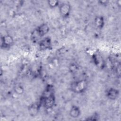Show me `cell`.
Instances as JSON below:
<instances>
[{
	"label": "cell",
	"instance_id": "cell-1",
	"mask_svg": "<svg viewBox=\"0 0 121 121\" xmlns=\"http://www.w3.org/2000/svg\"><path fill=\"white\" fill-rule=\"evenodd\" d=\"M49 26L47 24L43 23L38 26L33 32L31 35L32 38L35 42L38 39L43 37L49 31Z\"/></svg>",
	"mask_w": 121,
	"mask_h": 121
},
{
	"label": "cell",
	"instance_id": "cell-7",
	"mask_svg": "<svg viewBox=\"0 0 121 121\" xmlns=\"http://www.w3.org/2000/svg\"><path fill=\"white\" fill-rule=\"evenodd\" d=\"M106 96L107 97L112 100L116 99L119 95V90L114 88L110 87L106 91Z\"/></svg>",
	"mask_w": 121,
	"mask_h": 121
},
{
	"label": "cell",
	"instance_id": "cell-4",
	"mask_svg": "<svg viewBox=\"0 0 121 121\" xmlns=\"http://www.w3.org/2000/svg\"><path fill=\"white\" fill-rule=\"evenodd\" d=\"M71 9V6L68 2H62L59 5L60 13L63 18H67L69 16Z\"/></svg>",
	"mask_w": 121,
	"mask_h": 121
},
{
	"label": "cell",
	"instance_id": "cell-3",
	"mask_svg": "<svg viewBox=\"0 0 121 121\" xmlns=\"http://www.w3.org/2000/svg\"><path fill=\"white\" fill-rule=\"evenodd\" d=\"M42 100L43 105L47 109H52L55 103V97L54 93L43 94Z\"/></svg>",
	"mask_w": 121,
	"mask_h": 121
},
{
	"label": "cell",
	"instance_id": "cell-13",
	"mask_svg": "<svg viewBox=\"0 0 121 121\" xmlns=\"http://www.w3.org/2000/svg\"><path fill=\"white\" fill-rule=\"evenodd\" d=\"M24 91V90L23 87L20 85L16 86L14 88V91L17 95H21L23 93Z\"/></svg>",
	"mask_w": 121,
	"mask_h": 121
},
{
	"label": "cell",
	"instance_id": "cell-14",
	"mask_svg": "<svg viewBox=\"0 0 121 121\" xmlns=\"http://www.w3.org/2000/svg\"><path fill=\"white\" fill-rule=\"evenodd\" d=\"M99 115L97 113H95L90 117H88L86 119V120L87 121H97L99 120Z\"/></svg>",
	"mask_w": 121,
	"mask_h": 121
},
{
	"label": "cell",
	"instance_id": "cell-6",
	"mask_svg": "<svg viewBox=\"0 0 121 121\" xmlns=\"http://www.w3.org/2000/svg\"><path fill=\"white\" fill-rule=\"evenodd\" d=\"M39 48L42 50L50 49L52 48V41L49 37L43 38L39 42Z\"/></svg>",
	"mask_w": 121,
	"mask_h": 121
},
{
	"label": "cell",
	"instance_id": "cell-10",
	"mask_svg": "<svg viewBox=\"0 0 121 121\" xmlns=\"http://www.w3.org/2000/svg\"><path fill=\"white\" fill-rule=\"evenodd\" d=\"M39 106L36 104H33L30 106L29 109V113L32 116H35L38 112Z\"/></svg>",
	"mask_w": 121,
	"mask_h": 121
},
{
	"label": "cell",
	"instance_id": "cell-12",
	"mask_svg": "<svg viewBox=\"0 0 121 121\" xmlns=\"http://www.w3.org/2000/svg\"><path fill=\"white\" fill-rule=\"evenodd\" d=\"M94 58V63L96 65H97L98 66H99L100 65H101V62H102V59L101 57L98 55H94L93 56Z\"/></svg>",
	"mask_w": 121,
	"mask_h": 121
},
{
	"label": "cell",
	"instance_id": "cell-5",
	"mask_svg": "<svg viewBox=\"0 0 121 121\" xmlns=\"http://www.w3.org/2000/svg\"><path fill=\"white\" fill-rule=\"evenodd\" d=\"M13 38L9 35H7L1 37L0 46L1 48H9L13 45Z\"/></svg>",
	"mask_w": 121,
	"mask_h": 121
},
{
	"label": "cell",
	"instance_id": "cell-2",
	"mask_svg": "<svg viewBox=\"0 0 121 121\" xmlns=\"http://www.w3.org/2000/svg\"><path fill=\"white\" fill-rule=\"evenodd\" d=\"M87 82L85 79L76 81L71 83L70 88L72 91L80 94L85 92L87 88Z\"/></svg>",
	"mask_w": 121,
	"mask_h": 121
},
{
	"label": "cell",
	"instance_id": "cell-9",
	"mask_svg": "<svg viewBox=\"0 0 121 121\" xmlns=\"http://www.w3.org/2000/svg\"><path fill=\"white\" fill-rule=\"evenodd\" d=\"M95 26L99 29H102L104 25V20L102 16H97L95 17Z\"/></svg>",
	"mask_w": 121,
	"mask_h": 121
},
{
	"label": "cell",
	"instance_id": "cell-11",
	"mask_svg": "<svg viewBox=\"0 0 121 121\" xmlns=\"http://www.w3.org/2000/svg\"><path fill=\"white\" fill-rule=\"evenodd\" d=\"M48 4L49 6L52 8H55L58 6H59V2L58 0H50L48 1Z\"/></svg>",
	"mask_w": 121,
	"mask_h": 121
},
{
	"label": "cell",
	"instance_id": "cell-8",
	"mask_svg": "<svg viewBox=\"0 0 121 121\" xmlns=\"http://www.w3.org/2000/svg\"><path fill=\"white\" fill-rule=\"evenodd\" d=\"M69 115L73 118H78L81 114L80 108L77 105H72L69 110Z\"/></svg>",
	"mask_w": 121,
	"mask_h": 121
}]
</instances>
